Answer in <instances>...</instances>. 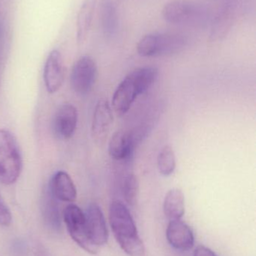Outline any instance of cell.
I'll return each instance as SVG.
<instances>
[{"label":"cell","mask_w":256,"mask_h":256,"mask_svg":"<svg viewBox=\"0 0 256 256\" xmlns=\"http://www.w3.org/2000/svg\"><path fill=\"white\" fill-rule=\"evenodd\" d=\"M159 70L153 66L138 68L129 73L119 84L112 98L113 110L125 115L138 96L145 92L156 80Z\"/></svg>","instance_id":"cell-1"},{"label":"cell","mask_w":256,"mask_h":256,"mask_svg":"<svg viewBox=\"0 0 256 256\" xmlns=\"http://www.w3.org/2000/svg\"><path fill=\"white\" fill-rule=\"evenodd\" d=\"M109 222L114 237L129 256H145V248L129 209L121 202L114 201L109 207Z\"/></svg>","instance_id":"cell-2"},{"label":"cell","mask_w":256,"mask_h":256,"mask_svg":"<svg viewBox=\"0 0 256 256\" xmlns=\"http://www.w3.org/2000/svg\"><path fill=\"white\" fill-rule=\"evenodd\" d=\"M162 16L175 25L202 28L210 25L211 10L207 6L192 0H173L162 8Z\"/></svg>","instance_id":"cell-3"},{"label":"cell","mask_w":256,"mask_h":256,"mask_svg":"<svg viewBox=\"0 0 256 256\" xmlns=\"http://www.w3.org/2000/svg\"><path fill=\"white\" fill-rule=\"evenodd\" d=\"M23 160L15 136L7 130H0V183L13 184L22 171Z\"/></svg>","instance_id":"cell-4"},{"label":"cell","mask_w":256,"mask_h":256,"mask_svg":"<svg viewBox=\"0 0 256 256\" xmlns=\"http://www.w3.org/2000/svg\"><path fill=\"white\" fill-rule=\"evenodd\" d=\"M188 44L186 36L177 33H151L146 34L137 44L141 56L172 55L183 50Z\"/></svg>","instance_id":"cell-5"},{"label":"cell","mask_w":256,"mask_h":256,"mask_svg":"<svg viewBox=\"0 0 256 256\" xmlns=\"http://www.w3.org/2000/svg\"><path fill=\"white\" fill-rule=\"evenodd\" d=\"M63 220L72 240L87 252L96 254L98 248L89 238L85 214L82 210L76 204H69L63 210Z\"/></svg>","instance_id":"cell-6"},{"label":"cell","mask_w":256,"mask_h":256,"mask_svg":"<svg viewBox=\"0 0 256 256\" xmlns=\"http://www.w3.org/2000/svg\"><path fill=\"white\" fill-rule=\"evenodd\" d=\"M239 0H219L217 10L211 12L210 40H222L229 32L236 20Z\"/></svg>","instance_id":"cell-7"},{"label":"cell","mask_w":256,"mask_h":256,"mask_svg":"<svg viewBox=\"0 0 256 256\" xmlns=\"http://www.w3.org/2000/svg\"><path fill=\"white\" fill-rule=\"evenodd\" d=\"M98 69L96 62L89 56L78 58L72 66L70 84L72 90L78 94H88L96 84Z\"/></svg>","instance_id":"cell-8"},{"label":"cell","mask_w":256,"mask_h":256,"mask_svg":"<svg viewBox=\"0 0 256 256\" xmlns=\"http://www.w3.org/2000/svg\"><path fill=\"white\" fill-rule=\"evenodd\" d=\"M84 214L90 242L97 248L103 246L108 242V231L102 209L96 203H90Z\"/></svg>","instance_id":"cell-9"},{"label":"cell","mask_w":256,"mask_h":256,"mask_svg":"<svg viewBox=\"0 0 256 256\" xmlns=\"http://www.w3.org/2000/svg\"><path fill=\"white\" fill-rule=\"evenodd\" d=\"M114 122L112 110L107 100L98 102L93 112L91 134L93 141L98 146L104 144Z\"/></svg>","instance_id":"cell-10"},{"label":"cell","mask_w":256,"mask_h":256,"mask_svg":"<svg viewBox=\"0 0 256 256\" xmlns=\"http://www.w3.org/2000/svg\"><path fill=\"white\" fill-rule=\"evenodd\" d=\"M78 114L71 104H64L57 109L53 120V131L60 140L72 138L78 126Z\"/></svg>","instance_id":"cell-11"},{"label":"cell","mask_w":256,"mask_h":256,"mask_svg":"<svg viewBox=\"0 0 256 256\" xmlns=\"http://www.w3.org/2000/svg\"><path fill=\"white\" fill-rule=\"evenodd\" d=\"M44 82L50 94L57 92L65 79V66L61 54L57 50L50 52L44 67Z\"/></svg>","instance_id":"cell-12"},{"label":"cell","mask_w":256,"mask_h":256,"mask_svg":"<svg viewBox=\"0 0 256 256\" xmlns=\"http://www.w3.org/2000/svg\"><path fill=\"white\" fill-rule=\"evenodd\" d=\"M166 238L170 245L177 250H189L193 248L195 242L192 230L181 220H169Z\"/></svg>","instance_id":"cell-13"},{"label":"cell","mask_w":256,"mask_h":256,"mask_svg":"<svg viewBox=\"0 0 256 256\" xmlns=\"http://www.w3.org/2000/svg\"><path fill=\"white\" fill-rule=\"evenodd\" d=\"M136 147L132 130H120L116 131L111 136L108 144V153L115 160H124L132 156Z\"/></svg>","instance_id":"cell-14"},{"label":"cell","mask_w":256,"mask_h":256,"mask_svg":"<svg viewBox=\"0 0 256 256\" xmlns=\"http://www.w3.org/2000/svg\"><path fill=\"white\" fill-rule=\"evenodd\" d=\"M52 195L60 201L73 202L77 198V189L72 178L64 171L54 174L49 185Z\"/></svg>","instance_id":"cell-15"},{"label":"cell","mask_w":256,"mask_h":256,"mask_svg":"<svg viewBox=\"0 0 256 256\" xmlns=\"http://www.w3.org/2000/svg\"><path fill=\"white\" fill-rule=\"evenodd\" d=\"M42 218L44 222L53 232H60L62 227V218L57 200L52 195L49 188H46L42 194Z\"/></svg>","instance_id":"cell-16"},{"label":"cell","mask_w":256,"mask_h":256,"mask_svg":"<svg viewBox=\"0 0 256 256\" xmlns=\"http://www.w3.org/2000/svg\"><path fill=\"white\" fill-rule=\"evenodd\" d=\"M98 0H84L78 12L76 21V37L78 44L87 38L91 28Z\"/></svg>","instance_id":"cell-17"},{"label":"cell","mask_w":256,"mask_h":256,"mask_svg":"<svg viewBox=\"0 0 256 256\" xmlns=\"http://www.w3.org/2000/svg\"><path fill=\"white\" fill-rule=\"evenodd\" d=\"M100 22L102 32L106 37H114L118 32V12L113 0L101 1Z\"/></svg>","instance_id":"cell-18"},{"label":"cell","mask_w":256,"mask_h":256,"mask_svg":"<svg viewBox=\"0 0 256 256\" xmlns=\"http://www.w3.org/2000/svg\"><path fill=\"white\" fill-rule=\"evenodd\" d=\"M163 212L169 220H180L185 214V197L181 190H170L164 198Z\"/></svg>","instance_id":"cell-19"},{"label":"cell","mask_w":256,"mask_h":256,"mask_svg":"<svg viewBox=\"0 0 256 256\" xmlns=\"http://www.w3.org/2000/svg\"><path fill=\"white\" fill-rule=\"evenodd\" d=\"M157 167L159 172L168 176L174 172L176 168V156L174 149L170 146H165L157 156Z\"/></svg>","instance_id":"cell-20"},{"label":"cell","mask_w":256,"mask_h":256,"mask_svg":"<svg viewBox=\"0 0 256 256\" xmlns=\"http://www.w3.org/2000/svg\"><path fill=\"white\" fill-rule=\"evenodd\" d=\"M121 190L126 203L129 206H135L139 194V183L135 174L129 173L124 178L122 182Z\"/></svg>","instance_id":"cell-21"},{"label":"cell","mask_w":256,"mask_h":256,"mask_svg":"<svg viewBox=\"0 0 256 256\" xmlns=\"http://www.w3.org/2000/svg\"><path fill=\"white\" fill-rule=\"evenodd\" d=\"M12 216L7 204L0 195V226H9L12 224Z\"/></svg>","instance_id":"cell-22"},{"label":"cell","mask_w":256,"mask_h":256,"mask_svg":"<svg viewBox=\"0 0 256 256\" xmlns=\"http://www.w3.org/2000/svg\"><path fill=\"white\" fill-rule=\"evenodd\" d=\"M193 256H218L213 251L204 246H198L194 250Z\"/></svg>","instance_id":"cell-23"},{"label":"cell","mask_w":256,"mask_h":256,"mask_svg":"<svg viewBox=\"0 0 256 256\" xmlns=\"http://www.w3.org/2000/svg\"><path fill=\"white\" fill-rule=\"evenodd\" d=\"M48 256V254H47L46 251L44 250L42 248H40V249H38L36 250V256Z\"/></svg>","instance_id":"cell-24"}]
</instances>
